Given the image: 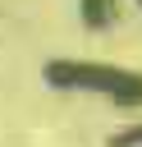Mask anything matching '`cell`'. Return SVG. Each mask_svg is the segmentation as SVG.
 <instances>
[{"label":"cell","instance_id":"cell-1","mask_svg":"<svg viewBox=\"0 0 142 147\" xmlns=\"http://www.w3.org/2000/svg\"><path fill=\"white\" fill-rule=\"evenodd\" d=\"M46 83H55L64 92H96L115 106H142V74L101 64V60H55V64H46Z\"/></svg>","mask_w":142,"mask_h":147},{"label":"cell","instance_id":"cell-2","mask_svg":"<svg viewBox=\"0 0 142 147\" xmlns=\"http://www.w3.org/2000/svg\"><path fill=\"white\" fill-rule=\"evenodd\" d=\"M78 14L92 32H105L119 23V0H78Z\"/></svg>","mask_w":142,"mask_h":147},{"label":"cell","instance_id":"cell-3","mask_svg":"<svg viewBox=\"0 0 142 147\" xmlns=\"http://www.w3.org/2000/svg\"><path fill=\"white\" fill-rule=\"evenodd\" d=\"M137 5H142V0H137Z\"/></svg>","mask_w":142,"mask_h":147}]
</instances>
